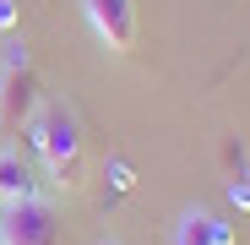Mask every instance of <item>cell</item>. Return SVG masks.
Here are the masks:
<instances>
[{"mask_svg": "<svg viewBox=\"0 0 250 245\" xmlns=\"http://www.w3.org/2000/svg\"><path fill=\"white\" fill-rule=\"evenodd\" d=\"M27 136L44 153L49 175L60 185H82V126H76V114L65 104H44V114L27 126Z\"/></svg>", "mask_w": 250, "mask_h": 245, "instance_id": "obj_1", "label": "cell"}, {"mask_svg": "<svg viewBox=\"0 0 250 245\" xmlns=\"http://www.w3.org/2000/svg\"><path fill=\"white\" fill-rule=\"evenodd\" d=\"M0 245H60V213L44 196L6 201V213H0Z\"/></svg>", "mask_w": 250, "mask_h": 245, "instance_id": "obj_2", "label": "cell"}, {"mask_svg": "<svg viewBox=\"0 0 250 245\" xmlns=\"http://www.w3.org/2000/svg\"><path fill=\"white\" fill-rule=\"evenodd\" d=\"M93 33L104 38V49L114 55H131L136 49V0H82Z\"/></svg>", "mask_w": 250, "mask_h": 245, "instance_id": "obj_3", "label": "cell"}, {"mask_svg": "<svg viewBox=\"0 0 250 245\" xmlns=\"http://www.w3.org/2000/svg\"><path fill=\"white\" fill-rule=\"evenodd\" d=\"M0 109H6V126L17 131L33 114V60L22 44H6V82H0Z\"/></svg>", "mask_w": 250, "mask_h": 245, "instance_id": "obj_4", "label": "cell"}, {"mask_svg": "<svg viewBox=\"0 0 250 245\" xmlns=\"http://www.w3.org/2000/svg\"><path fill=\"white\" fill-rule=\"evenodd\" d=\"M174 245H234V229L218 218V213H207V207H190L174 229Z\"/></svg>", "mask_w": 250, "mask_h": 245, "instance_id": "obj_5", "label": "cell"}, {"mask_svg": "<svg viewBox=\"0 0 250 245\" xmlns=\"http://www.w3.org/2000/svg\"><path fill=\"white\" fill-rule=\"evenodd\" d=\"M22 196H33V175L11 147H0V201H22Z\"/></svg>", "mask_w": 250, "mask_h": 245, "instance_id": "obj_6", "label": "cell"}, {"mask_svg": "<svg viewBox=\"0 0 250 245\" xmlns=\"http://www.w3.org/2000/svg\"><path fill=\"white\" fill-rule=\"evenodd\" d=\"M104 245H120V240H104Z\"/></svg>", "mask_w": 250, "mask_h": 245, "instance_id": "obj_7", "label": "cell"}]
</instances>
